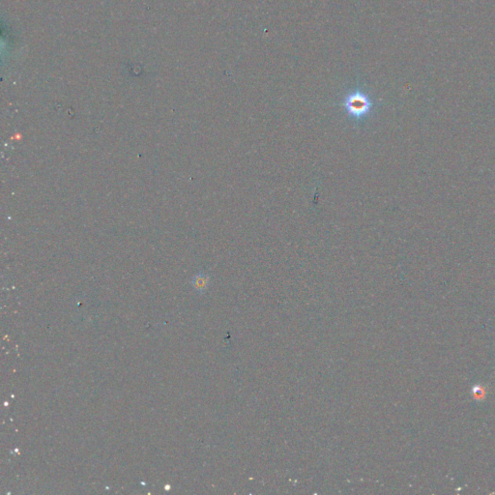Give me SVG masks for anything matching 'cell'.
I'll return each instance as SVG.
<instances>
[{"instance_id": "cell-1", "label": "cell", "mask_w": 495, "mask_h": 495, "mask_svg": "<svg viewBox=\"0 0 495 495\" xmlns=\"http://www.w3.org/2000/svg\"><path fill=\"white\" fill-rule=\"evenodd\" d=\"M343 105L351 118L361 120L372 111L374 102L366 92L356 89L345 95Z\"/></svg>"}, {"instance_id": "cell-2", "label": "cell", "mask_w": 495, "mask_h": 495, "mask_svg": "<svg viewBox=\"0 0 495 495\" xmlns=\"http://www.w3.org/2000/svg\"><path fill=\"white\" fill-rule=\"evenodd\" d=\"M206 285H207V278L205 277H201V278H198L196 280V283H195V287L199 290H203L204 288H206Z\"/></svg>"}]
</instances>
